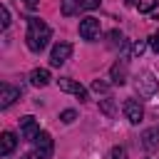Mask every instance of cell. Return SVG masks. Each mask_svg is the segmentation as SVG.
Returning a JSON list of instances; mask_svg holds the SVG:
<instances>
[{"label":"cell","mask_w":159,"mask_h":159,"mask_svg":"<svg viewBox=\"0 0 159 159\" xmlns=\"http://www.w3.org/2000/svg\"><path fill=\"white\" fill-rule=\"evenodd\" d=\"M50 37H52V30H50V25H47L45 20H40V17H27L25 42H27V47H30L32 52H42V50L47 47Z\"/></svg>","instance_id":"obj_1"},{"label":"cell","mask_w":159,"mask_h":159,"mask_svg":"<svg viewBox=\"0 0 159 159\" xmlns=\"http://www.w3.org/2000/svg\"><path fill=\"white\" fill-rule=\"evenodd\" d=\"M134 89L139 92V97H152L157 89H159V80L147 70L142 75H137V82H134Z\"/></svg>","instance_id":"obj_2"},{"label":"cell","mask_w":159,"mask_h":159,"mask_svg":"<svg viewBox=\"0 0 159 159\" xmlns=\"http://www.w3.org/2000/svg\"><path fill=\"white\" fill-rule=\"evenodd\" d=\"M70 55H72V45L70 42H57L52 47V52H50V65L52 67H60V65H65L70 60Z\"/></svg>","instance_id":"obj_3"},{"label":"cell","mask_w":159,"mask_h":159,"mask_svg":"<svg viewBox=\"0 0 159 159\" xmlns=\"http://www.w3.org/2000/svg\"><path fill=\"white\" fill-rule=\"evenodd\" d=\"M124 114H127V119L132 122V124H139L142 119H144V107H142V102L139 99H134V97H129V99H124Z\"/></svg>","instance_id":"obj_4"},{"label":"cell","mask_w":159,"mask_h":159,"mask_svg":"<svg viewBox=\"0 0 159 159\" xmlns=\"http://www.w3.org/2000/svg\"><path fill=\"white\" fill-rule=\"evenodd\" d=\"M35 159H50V154H52V137L47 134V132H40L37 134V139H35Z\"/></svg>","instance_id":"obj_5"},{"label":"cell","mask_w":159,"mask_h":159,"mask_svg":"<svg viewBox=\"0 0 159 159\" xmlns=\"http://www.w3.org/2000/svg\"><path fill=\"white\" fill-rule=\"evenodd\" d=\"M57 87H60L62 92H70V94H75V97H77V99H82V102H84V99H89V97H87V89H84L80 82L70 80V77H60V80H57Z\"/></svg>","instance_id":"obj_6"},{"label":"cell","mask_w":159,"mask_h":159,"mask_svg":"<svg viewBox=\"0 0 159 159\" xmlns=\"http://www.w3.org/2000/svg\"><path fill=\"white\" fill-rule=\"evenodd\" d=\"M20 132H22V139L25 142H35L37 139V134H40V127H37V122H35V117H20Z\"/></svg>","instance_id":"obj_7"},{"label":"cell","mask_w":159,"mask_h":159,"mask_svg":"<svg viewBox=\"0 0 159 159\" xmlns=\"http://www.w3.org/2000/svg\"><path fill=\"white\" fill-rule=\"evenodd\" d=\"M99 35V20L97 17H84L80 20V37L82 40H94Z\"/></svg>","instance_id":"obj_8"},{"label":"cell","mask_w":159,"mask_h":159,"mask_svg":"<svg viewBox=\"0 0 159 159\" xmlns=\"http://www.w3.org/2000/svg\"><path fill=\"white\" fill-rule=\"evenodd\" d=\"M17 97H20V89L12 87V84H7V82H2V87H0V107L7 109Z\"/></svg>","instance_id":"obj_9"},{"label":"cell","mask_w":159,"mask_h":159,"mask_svg":"<svg viewBox=\"0 0 159 159\" xmlns=\"http://www.w3.org/2000/svg\"><path fill=\"white\" fill-rule=\"evenodd\" d=\"M109 77H112V84H124L127 82V60H117L109 70Z\"/></svg>","instance_id":"obj_10"},{"label":"cell","mask_w":159,"mask_h":159,"mask_svg":"<svg viewBox=\"0 0 159 159\" xmlns=\"http://www.w3.org/2000/svg\"><path fill=\"white\" fill-rule=\"evenodd\" d=\"M142 144H144L147 152H159V124L142 134Z\"/></svg>","instance_id":"obj_11"},{"label":"cell","mask_w":159,"mask_h":159,"mask_svg":"<svg viewBox=\"0 0 159 159\" xmlns=\"http://www.w3.org/2000/svg\"><path fill=\"white\" fill-rule=\"evenodd\" d=\"M50 70H45V67H37V70H32L30 72V84L32 87H45V84H50Z\"/></svg>","instance_id":"obj_12"},{"label":"cell","mask_w":159,"mask_h":159,"mask_svg":"<svg viewBox=\"0 0 159 159\" xmlns=\"http://www.w3.org/2000/svg\"><path fill=\"white\" fill-rule=\"evenodd\" d=\"M15 144H17V139H15V134H12V132H2V134H0V154H2V157L12 154Z\"/></svg>","instance_id":"obj_13"},{"label":"cell","mask_w":159,"mask_h":159,"mask_svg":"<svg viewBox=\"0 0 159 159\" xmlns=\"http://www.w3.org/2000/svg\"><path fill=\"white\" fill-rule=\"evenodd\" d=\"M80 7H82V5H80V0H62V15H65V17L75 15Z\"/></svg>","instance_id":"obj_14"},{"label":"cell","mask_w":159,"mask_h":159,"mask_svg":"<svg viewBox=\"0 0 159 159\" xmlns=\"http://www.w3.org/2000/svg\"><path fill=\"white\" fill-rule=\"evenodd\" d=\"M99 109H102L107 117H114V114H117V109H114L112 99H99Z\"/></svg>","instance_id":"obj_15"},{"label":"cell","mask_w":159,"mask_h":159,"mask_svg":"<svg viewBox=\"0 0 159 159\" xmlns=\"http://www.w3.org/2000/svg\"><path fill=\"white\" fill-rule=\"evenodd\" d=\"M60 119H62L65 124H70V122L77 119V112H75V109H65V112H60Z\"/></svg>","instance_id":"obj_16"},{"label":"cell","mask_w":159,"mask_h":159,"mask_svg":"<svg viewBox=\"0 0 159 159\" xmlns=\"http://www.w3.org/2000/svg\"><path fill=\"white\" fill-rule=\"evenodd\" d=\"M109 159H127V149L124 147H114L112 154H109Z\"/></svg>","instance_id":"obj_17"},{"label":"cell","mask_w":159,"mask_h":159,"mask_svg":"<svg viewBox=\"0 0 159 159\" xmlns=\"http://www.w3.org/2000/svg\"><path fill=\"white\" fill-rule=\"evenodd\" d=\"M92 89H94V92H109V84L102 82V80H94V82H92Z\"/></svg>","instance_id":"obj_18"},{"label":"cell","mask_w":159,"mask_h":159,"mask_svg":"<svg viewBox=\"0 0 159 159\" xmlns=\"http://www.w3.org/2000/svg\"><path fill=\"white\" fill-rule=\"evenodd\" d=\"M157 7V0H144V2H139V12H149V10H154Z\"/></svg>","instance_id":"obj_19"},{"label":"cell","mask_w":159,"mask_h":159,"mask_svg":"<svg viewBox=\"0 0 159 159\" xmlns=\"http://www.w3.org/2000/svg\"><path fill=\"white\" fill-rule=\"evenodd\" d=\"M99 2H102V0H80L82 10H94V7H99Z\"/></svg>","instance_id":"obj_20"},{"label":"cell","mask_w":159,"mask_h":159,"mask_svg":"<svg viewBox=\"0 0 159 159\" xmlns=\"http://www.w3.org/2000/svg\"><path fill=\"white\" fill-rule=\"evenodd\" d=\"M144 50H147V42H142V40H139V42H134V45H132V55H137V57H139V55H142V52H144Z\"/></svg>","instance_id":"obj_21"},{"label":"cell","mask_w":159,"mask_h":159,"mask_svg":"<svg viewBox=\"0 0 159 159\" xmlns=\"http://www.w3.org/2000/svg\"><path fill=\"white\" fill-rule=\"evenodd\" d=\"M149 45H152V50L159 55V32H154V35L149 37Z\"/></svg>","instance_id":"obj_22"},{"label":"cell","mask_w":159,"mask_h":159,"mask_svg":"<svg viewBox=\"0 0 159 159\" xmlns=\"http://www.w3.org/2000/svg\"><path fill=\"white\" fill-rule=\"evenodd\" d=\"M0 22H2V27H10V10H7L5 5H2V20H0Z\"/></svg>","instance_id":"obj_23"},{"label":"cell","mask_w":159,"mask_h":159,"mask_svg":"<svg viewBox=\"0 0 159 159\" xmlns=\"http://www.w3.org/2000/svg\"><path fill=\"white\" fill-rule=\"evenodd\" d=\"M117 42H122V32L112 30V32H109V45H117Z\"/></svg>","instance_id":"obj_24"},{"label":"cell","mask_w":159,"mask_h":159,"mask_svg":"<svg viewBox=\"0 0 159 159\" xmlns=\"http://www.w3.org/2000/svg\"><path fill=\"white\" fill-rule=\"evenodd\" d=\"M22 2H25L30 10H35V7H37V0H22Z\"/></svg>","instance_id":"obj_25"},{"label":"cell","mask_w":159,"mask_h":159,"mask_svg":"<svg viewBox=\"0 0 159 159\" xmlns=\"http://www.w3.org/2000/svg\"><path fill=\"white\" fill-rule=\"evenodd\" d=\"M20 159H35V154H25V157H20Z\"/></svg>","instance_id":"obj_26"}]
</instances>
